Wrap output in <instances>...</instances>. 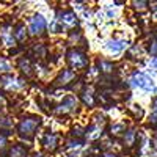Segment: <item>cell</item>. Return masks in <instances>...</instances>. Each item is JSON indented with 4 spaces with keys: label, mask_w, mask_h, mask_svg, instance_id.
<instances>
[{
    "label": "cell",
    "mask_w": 157,
    "mask_h": 157,
    "mask_svg": "<svg viewBox=\"0 0 157 157\" xmlns=\"http://www.w3.org/2000/svg\"><path fill=\"white\" fill-rule=\"evenodd\" d=\"M99 68H101L104 72H112V71H113V64H112L110 61L101 60V61H99Z\"/></svg>",
    "instance_id": "cell-18"
},
{
    "label": "cell",
    "mask_w": 157,
    "mask_h": 157,
    "mask_svg": "<svg viewBox=\"0 0 157 157\" xmlns=\"http://www.w3.org/2000/svg\"><path fill=\"white\" fill-rule=\"evenodd\" d=\"M77 107V101H75V98H72V96H68L66 99H64L60 105H57L55 107V113H58V115H64V113H69V112H72L74 109Z\"/></svg>",
    "instance_id": "cell-7"
},
{
    "label": "cell",
    "mask_w": 157,
    "mask_h": 157,
    "mask_svg": "<svg viewBox=\"0 0 157 157\" xmlns=\"http://www.w3.org/2000/svg\"><path fill=\"white\" fill-rule=\"evenodd\" d=\"M10 25H3L2 30H0V38H2V41L5 46L11 47V46H14L16 44V39H14V35H11L10 33Z\"/></svg>",
    "instance_id": "cell-9"
},
{
    "label": "cell",
    "mask_w": 157,
    "mask_h": 157,
    "mask_svg": "<svg viewBox=\"0 0 157 157\" xmlns=\"http://www.w3.org/2000/svg\"><path fill=\"white\" fill-rule=\"evenodd\" d=\"M149 54L151 55H157V38H154L151 41V46H149Z\"/></svg>",
    "instance_id": "cell-24"
},
{
    "label": "cell",
    "mask_w": 157,
    "mask_h": 157,
    "mask_svg": "<svg viewBox=\"0 0 157 157\" xmlns=\"http://www.w3.org/2000/svg\"><path fill=\"white\" fill-rule=\"evenodd\" d=\"M130 82H132V85L138 86V88H143V90H152L154 88V80L145 72H135L132 75V78H130Z\"/></svg>",
    "instance_id": "cell-3"
},
{
    "label": "cell",
    "mask_w": 157,
    "mask_h": 157,
    "mask_svg": "<svg viewBox=\"0 0 157 157\" xmlns=\"http://www.w3.org/2000/svg\"><path fill=\"white\" fill-rule=\"evenodd\" d=\"M6 145V137L3 134H0V148H3Z\"/></svg>",
    "instance_id": "cell-29"
},
{
    "label": "cell",
    "mask_w": 157,
    "mask_h": 157,
    "mask_svg": "<svg viewBox=\"0 0 157 157\" xmlns=\"http://www.w3.org/2000/svg\"><path fill=\"white\" fill-rule=\"evenodd\" d=\"M13 126V121L10 120V118H0V129H10Z\"/></svg>",
    "instance_id": "cell-22"
},
{
    "label": "cell",
    "mask_w": 157,
    "mask_h": 157,
    "mask_svg": "<svg viewBox=\"0 0 157 157\" xmlns=\"http://www.w3.org/2000/svg\"><path fill=\"white\" fill-rule=\"evenodd\" d=\"M35 157H44L43 154H35Z\"/></svg>",
    "instance_id": "cell-34"
},
{
    "label": "cell",
    "mask_w": 157,
    "mask_h": 157,
    "mask_svg": "<svg viewBox=\"0 0 157 157\" xmlns=\"http://www.w3.org/2000/svg\"><path fill=\"white\" fill-rule=\"evenodd\" d=\"M57 141H58L57 135L52 134V132H49V134H46L44 138H43V145H44V148H46L47 151H54V149L57 148Z\"/></svg>",
    "instance_id": "cell-10"
},
{
    "label": "cell",
    "mask_w": 157,
    "mask_h": 157,
    "mask_svg": "<svg viewBox=\"0 0 157 157\" xmlns=\"http://www.w3.org/2000/svg\"><path fill=\"white\" fill-rule=\"evenodd\" d=\"M83 102L86 104L88 107H93V105H94V101H93V94H91V93H88V91H86V93H83Z\"/></svg>",
    "instance_id": "cell-20"
},
{
    "label": "cell",
    "mask_w": 157,
    "mask_h": 157,
    "mask_svg": "<svg viewBox=\"0 0 157 157\" xmlns=\"http://www.w3.org/2000/svg\"><path fill=\"white\" fill-rule=\"evenodd\" d=\"M10 155L11 157H25V155H27V149H25L24 146H21V145H16V146L11 148Z\"/></svg>",
    "instance_id": "cell-14"
},
{
    "label": "cell",
    "mask_w": 157,
    "mask_h": 157,
    "mask_svg": "<svg viewBox=\"0 0 157 157\" xmlns=\"http://www.w3.org/2000/svg\"><path fill=\"white\" fill-rule=\"evenodd\" d=\"M104 157H118L116 154H112V152H105L104 154Z\"/></svg>",
    "instance_id": "cell-31"
},
{
    "label": "cell",
    "mask_w": 157,
    "mask_h": 157,
    "mask_svg": "<svg viewBox=\"0 0 157 157\" xmlns=\"http://www.w3.org/2000/svg\"><path fill=\"white\" fill-rule=\"evenodd\" d=\"M85 157H99V155H85Z\"/></svg>",
    "instance_id": "cell-35"
},
{
    "label": "cell",
    "mask_w": 157,
    "mask_h": 157,
    "mask_svg": "<svg viewBox=\"0 0 157 157\" xmlns=\"http://www.w3.org/2000/svg\"><path fill=\"white\" fill-rule=\"evenodd\" d=\"M85 132H86V130H83L80 126H75V127L72 129V134H74V135H77V137H83V135H86Z\"/></svg>",
    "instance_id": "cell-25"
},
{
    "label": "cell",
    "mask_w": 157,
    "mask_h": 157,
    "mask_svg": "<svg viewBox=\"0 0 157 157\" xmlns=\"http://www.w3.org/2000/svg\"><path fill=\"white\" fill-rule=\"evenodd\" d=\"M123 132H126V126H124L123 123H116V124H113V126L110 127V134L115 135V137L121 135Z\"/></svg>",
    "instance_id": "cell-15"
},
{
    "label": "cell",
    "mask_w": 157,
    "mask_h": 157,
    "mask_svg": "<svg viewBox=\"0 0 157 157\" xmlns=\"http://www.w3.org/2000/svg\"><path fill=\"white\" fill-rule=\"evenodd\" d=\"M11 64L5 58H0V72H11Z\"/></svg>",
    "instance_id": "cell-19"
},
{
    "label": "cell",
    "mask_w": 157,
    "mask_h": 157,
    "mask_svg": "<svg viewBox=\"0 0 157 157\" xmlns=\"http://www.w3.org/2000/svg\"><path fill=\"white\" fill-rule=\"evenodd\" d=\"M146 2H134V6L137 8V10H145L146 8Z\"/></svg>",
    "instance_id": "cell-26"
},
{
    "label": "cell",
    "mask_w": 157,
    "mask_h": 157,
    "mask_svg": "<svg viewBox=\"0 0 157 157\" xmlns=\"http://www.w3.org/2000/svg\"><path fill=\"white\" fill-rule=\"evenodd\" d=\"M149 124H152V126L157 127V113H154V115L149 118Z\"/></svg>",
    "instance_id": "cell-28"
},
{
    "label": "cell",
    "mask_w": 157,
    "mask_h": 157,
    "mask_svg": "<svg viewBox=\"0 0 157 157\" xmlns=\"http://www.w3.org/2000/svg\"><path fill=\"white\" fill-rule=\"evenodd\" d=\"M154 143H155V145H157V137H155V140H154Z\"/></svg>",
    "instance_id": "cell-36"
},
{
    "label": "cell",
    "mask_w": 157,
    "mask_h": 157,
    "mask_svg": "<svg viewBox=\"0 0 157 157\" xmlns=\"http://www.w3.org/2000/svg\"><path fill=\"white\" fill-rule=\"evenodd\" d=\"M152 109H154V112L157 113V98L154 99V102H152Z\"/></svg>",
    "instance_id": "cell-30"
},
{
    "label": "cell",
    "mask_w": 157,
    "mask_h": 157,
    "mask_svg": "<svg viewBox=\"0 0 157 157\" xmlns=\"http://www.w3.org/2000/svg\"><path fill=\"white\" fill-rule=\"evenodd\" d=\"M134 138H135V132H134V130H127V132L124 134V143L127 146H132Z\"/></svg>",
    "instance_id": "cell-17"
},
{
    "label": "cell",
    "mask_w": 157,
    "mask_h": 157,
    "mask_svg": "<svg viewBox=\"0 0 157 157\" xmlns=\"http://www.w3.org/2000/svg\"><path fill=\"white\" fill-rule=\"evenodd\" d=\"M101 134H102V129H101L99 124H93V126H90V127L86 129V137H88L90 140H96V138H99Z\"/></svg>",
    "instance_id": "cell-12"
},
{
    "label": "cell",
    "mask_w": 157,
    "mask_h": 157,
    "mask_svg": "<svg viewBox=\"0 0 157 157\" xmlns=\"http://www.w3.org/2000/svg\"><path fill=\"white\" fill-rule=\"evenodd\" d=\"M127 46H129V43L124 41V39H109V41H105V49L113 55L121 54L123 50L127 49Z\"/></svg>",
    "instance_id": "cell-5"
},
{
    "label": "cell",
    "mask_w": 157,
    "mask_h": 157,
    "mask_svg": "<svg viewBox=\"0 0 157 157\" xmlns=\"http://www.w3.org/2000/svg\"><path fill=\"white\" fill-rule=\"evenodd\" d=\"M27 38V32H25V27L22 24L16 25V29H14V39L16 41H24V39Z\"/></svg>",
    "instance_id": "cell-13"
},
{
    "label": "cell",
    "mask_w": 157,
    "mask_h": 157,
    "mask_svg": "<svg viewBox=\"0 0 157 157\" xmlns=\"http://www.w3.org/2000/svg\"><path fill=\"white\" fill-rule=\"evenodd\" d=\"M33 52H35L38 57H44V55H46V47H44L43 44H38V46L33 47Z\"/></svg>",
    "instance_id": "cell-21"
},
{
    "label": "cell",
    "mask_w": 157,
    "mask_h": 157,
    "mask_svg": "<svg viewBox=\"0 0 157 157\" xmlns=\"http://www.w3.org/2000/svg\"><path fill=\"white\" fill-rule=\"evenodd\" d=\"M152 10H154V16H152V17L157 19V6H152Z\"/></svg>",
    "instance_id": "cell-32"
},
{
    "label": "cell",
    "mask_w": 157,
    "mask_h": 157,
    "mask_svg": "<svg viewBox=\"0 0 157 157\" xmlns=\"http://www.w3.org/2000/svg\"><path fill=\"white\" fill-rule=\"evenodd\" d=\"M80 146H82L80 140H71V141H68V148L69 149H80Z\"/></svg>",
    "instance_id": "cell-23"
},
{
    "label": "cell",
    "mask_w": 157,
    "mask_h": 157,
    "mask_svg": "<svg viewBox=\"0 0 157 157\" xmlns=\"http://www.w3.org/2000/svg\"><path fill=\"white\" fill-rule=\"evenodd\" d=\"M68 63H69V66L72 69H82V68H85L88 64V60H86L83 52L72 49V50L68 52Z\"/></svg>",
    "instance_id": "cell-2"
},
{
    "label": "cell",
    "mask_w": 157,
    "mask_h": 157,
    "mask_svg": "<svg viewBox=\"0 0 157 157\" xmlns=\"http://www.w3.org/2000/svg\"><path fill=\"white\" fill-rule=\"evenodd\" d=\"M149 68H152L154 71H157V57H154V58L149 61Z\"/></svg>",
    "instance_id": "cell-27"
},
{
    "label": "cell",
    "mask_w": 157,
    "mask_h": 157,
    "mask_svg": "<svg viewBox=\"0 0 157 157\" xmlns=\"http://www.w3.org/2000/svg\"><path fill=\"white\" fill-rule=\"evenodd\" d=\"M0 82H2V85L6 88V90H21L25 82L22 80V78H16V77H2L0 78Z\"/></svg>",
    "instance_id": "cell-8"
},
{
    "label": "cell",
    "mask_w": 157,
    "mask_h": 157,
    "mask_svg": "<svg viewBox=\"0 0 157 157\" xmlns=\"http://www.w3.org/2000/svg\"><path fill=\"white\" fill-rule=\"evenodd\" d=\"M19 68L25 72V74H30L32 72V66H30V60L29 58H22L19 61Z\"/></svg>",
    "instance_id": "cell-16"
},
{
    "label": "cell",
    "mask_w": 157,
    "mask_h": 157,
    "mask_svg": "<svg viewBox=\"0 0 157 157\" xmlns=\"http://www.w3.org/2000/svg\"><path fill=\"white\" fill-rule=\"evenodd\" d=\"M74 72L71 71V69H63V72L60 74V77L57 78V85H66V83H69L72 78H74Z\"/></svg>",
    "instance_id": "cell-11"
},
{
    "label": "cell",
    "mask_w": 157,
    "mask_h": 157,
    "mask_svg": "<svg viewBox=\"0 0 157 157\" xmlns=\"http://www.w3.org/2000/svg\"><path fill=\"white\" fill-rule=\"evenodd\" d=\"M3 101H5V99H3V96L0 94V105H2V104H3Z\"/></svg>",
    "instance_id": "cell-33"
},
{
    "label": "cell",
    "mask_w": 157,
    "mask_h": 157,
    "mask_svg": "<svg viewBox=\"0 0 157 157\" xmlns=\"http://www.w3.org/2000/svg\"><path fill=\"white\" fill-rule=\"evenodd\" d=\"M46 27H47V22H46L44 16L38 13V14H35V16L32 17L29 30H30L32 35H41V33L46 30Z\"/></svg>",
    "instance_id": "cell-4"
},
{
    "label": "cell",
    "mask_w": 157,
    "mask_h": 157,
    "mask_svg": "<svg viewBox=\"0 0 157 157\" xmlns=\"http://www.w3.org/2000/svg\"><path fill=\"white\" fill-rule=\"evenodd\" d=\"M57 21L63 27H74V25H77V16L72 11H60L57 14Z\"/></svg>",
    "instance_id": "cell-6"
},
{
    "label": "cell",
    "mask_w": 157,
    "mask_h": 157,
    "mask_svg": "<svg viewBox=\"0 0 157 157\" xmlns=\"http://www.w3.org/2000/svg\"><path fill=\"white\" fill-rule=\"evenodd\" d=\"M41 124V118L39 116H27V118H22V121L17 126V132L22 138L25 140H32L36 129Z\"/></svg>",
    "instance_id": "cell-1"
}]
</instances>
